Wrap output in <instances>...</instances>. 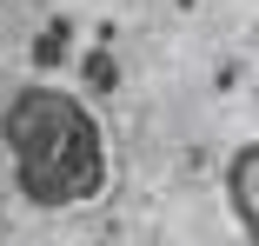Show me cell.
I'll list each match as a JSON object with an SVG mask.
<instances>
[{
    "label": "cell",
    "mask_w": 259,
    "mask_h": 246,
    "mask_svg": "<svg viewBox=\"0 0 259 246\" xmlns=\"http://www.w3.org/2000/svg\"><path fill=\"white\" fill-rule=\"evenodd\" d=\"M0 140L14 153V180L33 207L60 213V207H87L107 186V140H100L93 113L80 93L60 87H20L7 113H0Z\"/></svg>",
    "instance_id": "cell-1"
},
{
    "label": "cell",
    "mask_w": 259,
    "mask_h": 246,
    "mask_svg": "<svg viewBox=\"0 0 259 246\" xmlns=\"http://www.w3.org/2000/svg\"><path fill=\"white\" fill-rule=\"evenodd\" d=\"M226 200H233V220L246 226V239L259 246V140L226 160Z\"/></svg>",
    "instance_id": "cell-2"
},
{
    "label": "cell",
    "mask_w": 259,
    "mask_h": 246,
    "mask_svg": "<svg viewBox=\"0 0 259 246\" xmlns=\"http://www.w3.org/2000/svg\"><path fill=\"white\" fill-rule=\"evenodd\" d=\"M60 60H67V20H47L33 33V67L47 73V67H60Z\"/></svg>",
    "instance_id": "cell-3"
},
{
    "label": "cell",
    "mask_w": 259,
    "mask_h": 246,
    "mask_svg": "<svg viewBox=\"0 0 259 246\" xmlns=\"http://www.w3.org/2000/svg\"><path fill=\"white\" fill-rule=\"evenodd\" d=\"M80 73L93 80V93H113V87H120V67H113V54H107V47H93V54L80 60Z\"/></svg>",
    "instance_id": "cell-4"
},
{
    "label": "cell",
    "mask_w": 259,
    "mask_h": 246,
    "mask_svg": "<svg viewBox=\"0 0 259 246\" xmlns=\"http://www.w3.org/2000/svg\"><path fill=\"white\" fill-rule=\"evenodd\" d=\"M173 7H193V0H173Z\"/></svg>",
    "instance_id": "cell-5"
}]
</instances>
